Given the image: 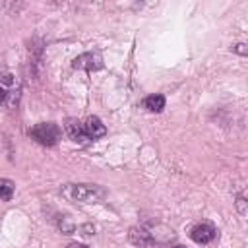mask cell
<instances>
[{"mask_svg":"<svg viewBox=\"0 0 248 248\" xmlns=\"http://www.w3.org/2000/svg\"><path fill=\"white\" fill-rule=\"evenodd\" d=\"M29 136H31L37 143L46 145V147H52V145L58 143L62 132H60L58 124H54V122H39V124H35V126L29 130Z\"/></svg>","mask_w":248,"mask_h":248,"instance_id":"7a4b0ae2","label":"cell"},{"mask_svg":"<svg viewBox=\"0 0 248 248\" xmlns=\"http://www.w3.org/2000/svg\"><path fill=\"white\" fill-rule=\"evenodd\" d=\"M6 97H8V91H6L4 87H0V105L6 101Z\"/></svg>","mask_w":248,"mask_h":248,"instance_id":"30bf717a","label":"cell"},{"mask_svg":"<svg viewBox=\"0 0 248 248\" xmlns=\"http://www.w3.org/2000/svg\"><path fill=\"white\" fill-rule=\"evenodd\" d=\"M172 248H186V246H182V244H176V246H172Z\"/></svg>","mask_w":248,"mask_h":248,"instance_id":"4fadbf2b","label":"cell"},{"mask_svg":"<svg viewBox=\"0 0 248 248\" xmlns=\"http://www.w3.org/2000/svg\"><path fill=\"white\" fill-rule=\"evenodd\" d=\"M81 124H83V132H85L87 140H99V138H103L107 134V128H105V124H103V120L99 116H89Z\"/></svg>","mask_w":248,"mask_h":248,"instance_id":"277c9868","label":"cell"},{"mask_svg":"<svg viewBox=\"0 0 248 248\" xmlns=\"http://www.w3.org/2000/svg\"><path fill=\"white\" fill-rule=\"evenodd\" d=\"M130 240H132L136 246H151V244H153L151 232H147L145 229H132V231H130Z\"/></svg>","mask_w":248,"mask_h":248,"instance_id":"52a82bcc","label":"cell"},{"mask_svg":"<svg viewBox=\"0 0 248 248\" xmlns=\"http://www.w3.org/2000/svg\"><path fill=\"white\" fill-rule=\"evenodd\" d=\"M190 236H192V240L198 242V244H207V242H211V240L215 238V229H213V225H209V223H200V225H196V227L190 231Z\"/></svg>","mask_w":248,"mask_h":248,"instance_id":"5b68a950","label":"cell"},{"mask_svg":"<svg viewBox=\"0 0 248 248\" xmlns=\"http://www.w3.org/2000/svg\"><path fill=\"white\" fill-rule=\"evenodd\" d=\"M70 248H89V246H85V244H72Z\"/></svg>","mask_w":248,"mask_h":248,"instance_id":"7c38bea8","label":"cell"},{"mask_svg":"<svg viewBox=\"0 0 248 248\" xmlns=\"http://www.w3.org/2000/svg\"><path fill=\"white\" fill-rule=\"evenodd\" d=\"M143 107L149 112H161L165 108V97L163 95H149V97H145Z\"/></svg>","mask_w":248,"mask_h":248,"instance_id":"ba28073f","label":"cell"},{"mask_svg":"<svg viewBox=\"0 0 248 248\" xmlns=\"http://www.w3.org/2000/svg\"><path fill=\"white\" fill-rule=\"evenodd\" d=\"M60 192L66 200L79 202V203H95L107 196L105 188H101L97 184H66V186H62Z\"/></svg>","mask_w":248,"mask_h":248,"instance_id":"6da1fadb","label":"cell"},{"mask_svg":"<svg viewBox=\"0 0 248 248\" xmlns=\"http://www.w3.org/2000/svg\"><path fill=\"white\" fill-rule=\"evenodd\" d=\"M14 182L12 180H8V178H2L0 180V200H4V202H10L12 200V196H14Z\"/></svg>","mask_w":248,"mask_h":248,"instance_id":"9c48e42d","label":"cell"},{"mask_svg":"<svg viewBox=\"0 0 248 248\" xmlns=\"http://www.w3.org/2000/svg\"><path fill=\"white\" fill-rule=\"evenodd\" d=\"M72 66L76 70H87V72H93V70H101L103 68V56L101 52L93 50V52H83L79 54L78 58H74Z\"/></svg>","mask_w":248,"mask_h":248,"instance_id":"3957f363","label":"cell"},{"mask_svg":"<svg viewBox=\"0 0 248 248\" xmlns=\"http://www.w3.org/2000/svg\"><path fill=\"white\" fill-rule=\"evenodd\" d=\"M232 48H234L236 52H240V54H244V52H246V50H244V45H242V43H238V45H234Z\"/></svg>","mask_w":248,"mask_h":248,"instance_id":"8fae6325","label":"cell"},{"mask_svg":"<svg viewBox=\"0 0 248 248\" xmlns=\"http://www.w3.org/2000/svg\"><path fill=\"white\" fill-rule=\"evenodd\" d=\"M64 128H66V134H68L74 141H79V143L87 141V136H85V132H83V124H81L79 120L68 118L66 124H64Z\"/></svg>","mask_w":248,"mask_h":248,"instance_id":"8992f818","label":"cell"}]
</instances>
